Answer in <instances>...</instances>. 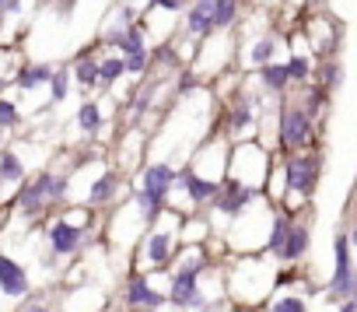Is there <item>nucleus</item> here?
Listing matches in <instances>:
<instances>
[{
    "label": "nucleus",
    "mask_w": 357,
    "mask_h": 312,
    "mask_svg": "<svg viewBox=\"0 0 357 312\" xmlns=\"http://www.w3.org/2000/svg\"><path fill=\"white\" fill-rule=\"evenodd\" d=\"M147 253H151V260H154V263H161V260L168 256V239H165V235H154Z\"/></svg>",
    "instance_id": "6ab92c4d"
},
{
    "label": "nucleus",
    "mask_w": 357,
    "mask_h": 312,
    "mask_svg": "<svg viewBox=\"0 0 357 312\" xmlns=\"http://www.w3.org/2000/svg\"><path fill=\"white\" fill-rule=\"evenodd\" d=\"M172 302L175 305H204V298L197 291V267H186V270L175 274V281H172Z\"/></svg>",
    "instance_id": "f257e3e1"
},
{
    "label": "nucleus",
    "mask_w": 357,
    "mask_h": 312,
    "mask_svg": "<svg viewBox=\"0 0 357 312\" xmlns=\"http://www.w3.org/2000/svg\"><path fill=\"white\" fill-rule=\"evenodd\" d=\"M22 312H43V309H39V305H29V309H22Z\"/></svg>",
    "instance_id": "2f4dec72"
},
{
    "label": "nucleus",
    "mask_w": 357,
    "mask_h": 312,
    "mask_svg": "<svg viewBox=\"0 0 357 312\" xmlns=\"http://www.w3.org/2000/svg\"><path fill=\"white\" fill-rule=\"evenodd\" d=\"M270 57H273V43H270V39L256 43V50H252V60H256V64H266Z\"/></svg>",
    "instance_id": "5701e85b"
},
{
    "label": "nucleus",
    "mask_w": 357,
    "mask_h": 312,
    "mask_svg": "<svg viewBox=\"0 0 357 312\" xmlns=\"http://www.w3.org/2000/svg\"><path fill=\"white\" fill-rule=\"evenodd\" d=\"M144 64H147V57H144V50H140V53H130V60H126L123 67H130V70H144Z\"/></svg>",
    "instance_id": "c85d7f7f"
},
{
    "label": "nucleus",
    "mask_w": 357,
    "mask_h": 312,
    "mask_svg": "<svg viewBox=\"0 0 357 312\" xmlns=\"http://www.w3.org/2000/svg\"><path fill=\"white\" fill-rule=\"evenodd\" d=\"M0 176H4V179H18V176H22V165H18L15 154H4V165H0Z\"/></svg>",
    "instance_id": "aec40b11"
},
{
    "label": "nucleus",
    "mask_w": 357,
    "mask_h": 312,
    "mask_svg": "<svg viewBox=\"0 0 357 312\" xmlns=\"http://www.w3.org/2000/svg\"><path fill=\"white\" fill-rule=\"evenodd\" d=\"M221 8V0H200V4L193 8V15H190V32H207L211 25H214V11Z\"/></svg>",
    "instance_id": "423d86ee"
},
{
    "label": "nucleus",
    "mask_w": 357,
    "mask_h": 312,
    "mask_svg": "<svg viewBox=\"0 0 357 312\" xmlns=\"http://www.w3.org/2000/svg\"><path fill=\"white\" fill-rule=\"evenodd\" d=\"M130 298H133L137 305H158V302H161V298H158V295H154V291L147 288V281H144L140 274H137V277L130 281Z\"/></svg>",
    "instance_id": "9b49d317"
},
{
    "label": "nucleus",
    "mask_w": 357,
    "mask_h": 312,
    "mask_svg": "<svg viewBox=\"0 0 357 312\" xmlns=\"http://www.w3.org/2000/svg\"><path fill=\"white\" fill-rule=\"evenodd\" d=\"M245 200H252V193L242 190V186H231V193H228V200H225V211H235V207H242Z\"/></svg>",
    "instance_id": "a211bd4d"
},
{
    "label": "nucleus",
    "mask_w": 357,
    "mask_h": 312,
    "mask_svg": "<svg viewBox=\"0 0 357 312\" xmlns=\"http://www.w3.org/2000/svg\"><path fill=\"white\" fill-rule=\"evenodd\" d=\"M263 81H266L270 88H284V81H287V67H266V70H263Z\"/></svg>",
    "instance_id": "dca6fc26"
},
{
    "label": "nucleus",
    "mask_w": 357,
    "mask_h": 312,
    "mask_svg": "<svg viewBox=\"0 0 357 312\" xmlns=\"http://www.w3.org/2000/svg\"><path fill=\"white\" fill-rule=\"evenodd\" d=\"M123 50H126V53H140V50H144L140 32H133V29H130V32H126V39H123Z\"/></svg>",
    "instance_id": "a878e982"
},
{
    "label": "nucleus",
    "mask_w": 357,
    "mask_h": 312,
    "mask_svg": "<svg viewBox=\"0 0 357 312\" xmlns=\"http://www.w3.org/2000/svg\"><path fill=\"white\" fill-rule=\"evenodd\" d=\"M77 123H81L84 130H98V109H95V105H81Z\"/></svg>",
    "instance_id": "f3484780"
},
{
    "label": "nucleus",
    "mask_w": 357,
    "mask_h": 312,
    "mask_svg": "<svg viewBox=\"0 0 357 312\" xmlns=\"http://www.w3.org/2000/svg\"><path fill=\"white\" fill-rule=\"evenodd\" d=\"M60 193H63V179L43 176L32 190H25V193H22V207H25V211H36V207L43 204V197H60Z\"/></svg>",
    "instance_id": "f03ea898"
},
{
    "label": "nucleus",
    "mask_w": 357,
    "mask_h": 312,
    "mask_svg": "<svg viewBox=\"0 0 357 312\" xmlns=\"http://www.w3.org/2000/svg\"><path fill=\"white\" fill-rule=\"evenodd\" d=\"M305 246H308V232L305 228H291L287 235H284V249H280V256H301L305 253Z\"/></svg>",
    "instance_id": "9d476101"
},
{
    "label": "nucleus",
    "mask_w": 357,
    "mask_h": 312,
    "mask_svg": "<svg viewBox=\"0 0 357 312\" xmlns=\"http://www.w3.org/2000/svg\"><path fill=\"white\" fill-rule=\"evenodd\" d=\"M305 137H308V116L305 112H287L284 116V140L287 144H305Z\"/></svg>",
    "instance_id": "6e6552de"
},
{
    "label": "nucleus",
    "mask_w": 357,
    "mask_h": 312,
    "mask_svg": "<svg viewBox=\"0 0 357 312\" xmlns=\"http://www.w3.org/2000/svg\"><path fill=\"white\" fill-rule=\"evenodd\" d=\"M186 193H190L193 200H211V197L218 193V186H214V183H204V179H197L193 172H186Z\"/></svg>",
    "instance_id": "f8f14e48"
},
{
    "label": "nucleus",
    "mask_w": 357,
    "mask_h": 312,
    "mask_svg": "<svg viewBox=\"0 0 357 312\" xmlns=\"http://www.w3.org/2000/svg\"><path fill=\"white\" fill-rule=\"evenodd\" d=\"M340 312H357V302H347V305H343Z\"/></svg>",
    "instance_id": "7c9ffc66"
},
{
    "label": "nucleus",
    "mask_w": 357,
    "mask_h": 312,
    "mask_svg": "<svg viewBox=\"0 0 357 312\" xmlns=\"http://www.w3.org/2000/svg\"><path fill=\"white\" fill-rule=\"evenodd\" d=\"M15 119H18L15 105H11V102H0V126H11Z\"/></svg>",
    "instance_id": "bb28decb"
},
{
    "label": "nucleus",
    "mask_w": 357,
    "mask_h": 312,
    "mask_svg": "<svg viewBox=\"0 0 357 312\" xmlns=\"http://www.w3.org/2000/svg\"><path fill=\"white\" fill-rule=\"evenodd\" d=\"M77 239H81V232L74 228V225H53V232H50V242H53V249L56 253H70L74 246H77Z\"/></svg>",
    "instance_id": "1a4fd4ad"
},
{
    "label": "nucleus",
    "mask_w": 357,
    "mask_h": 312,
    "mask_svg": "<svg viewBox=\"0 0 357 312\" xmlns=\"http://www.w3.org/2000/svg\"><path fill=\"white\" fill-rule=\"evenodd\" d=\"M77 81H81V84H95V81H98V64L81 60V64H77Z\"/></svg>",
    "instance_id": "2eb2a0df"
},
{
    "label": "nucleus",
    "mask_w": 357,
    "mask_h": 312,
    "mask_svg": "<svg viewBox=\"0 0 357 312\" xmlns=\"http://www.w3.org/2000/svg\"><path fill=\"white\" fill-rule=\"evenodd\" d=\"M312 176H315V162H312V158H294V162H287V186H291V190L308 193Z\"/></svg>",
    "instance_id": "39448f33"
},
{
    "label": "nucleus",
    "mask_w": 357,
    "mask_h": 312,
    "mask_svg": "<svg viewBox=\"0 0 357 312\" xmlns=\"http://www.w3.org/2000/svg\"><path fill=\"white\" fill-rule=\"evenodd\" d=\"M273 312H305V302L301 298H284L273 305Z\"/></svg>",
    "instance_id": "393cba45"
},
{
    "label": "nucleus",
    "mask_w": 357,
    "mask_h": 312,
    "mask_svg": "<svg viewBox=\"0 0 357 312\" xmlns=\"http://www.w3.org/2000/svg\"><path fill=\"white\" fill-rule=\"evenodd\" d=\"M112 193V176H102L98 183H95V190H91V200H105Z\"/></svg>",
    "instance_id": "b1692460"
},
{
    "label": "nucleus",
    "mask_w": 357,
    "mask_h": 312,
    "mask_svg": "<svg viewBox=\"0 0 357 312\" xmlns=\"http://www.w3.org/2000/svg\"><path fill=\"white\" fill-rule=\"evenodd\" d=\"M119 74H123V60H109V64L98 67V81H102V84H112Z\"/></svg>",
    "instance_id": "4468645a"
},
{
    "label": "nucleus",
    "mask_w": 357,
    "mask_h": 312,
    "mask_svg": "<svg viewBox=\"0 0 357 312\" xmlns=\"http://www.w3.org/2000/svg\"><path fill=\"white\" fill-rule=\"evenodd\" d=\"M333 291L347 295L354 291V277H350V256H347V239H336V274H333Z\"/></svg>",
    "instance_id": "7ed1b4c3"
},
{
    "label": "nucleus",
    "mask_w": 357,
    "mask_h": 312,
    "mask_svg": "<svg viewBox=\"0 0 357 312\" xmlns=\"http://www.w3.org/2000/svg\"><path fill=\"white\" fill-rule=\"evenodd\" d=\"M231 15H235V4H231V0H221V8L214 11V25H228Z\"/></svg>",
    "instance_id": "4be33fe9"
},
{
    "label": "nucleus",
    "mask_w": 357,
    "mask_h": 312,
    "mask_svg": "<svg viewBox=\"0 0 357 312\" xmlns=\"http://www.w3.org/2000/svg\"><path fill=\"white\" fill-rule=\"evenodd\" d=\"M354 246H357V232H354Z\"/></svg>",
    "instance_id": "473e14b6"
},
{
    "label": "nucleus",
    "mask_w": 357,
    "mask_h": 312,
    "mask_svg": "<svg viewBox=\"0 0 357 312\" xmlns=\"http://www.w3.org/2000/svg\"><path fill=\"white\" fill-rule=\"evenodd\" d=\"M284 235H287V221L280 218V221L273 225V239H270V249H273V253H280V249H284Z\"/></svg>",
    "instance_id": "412c9836"
},
{
    "label": "nucleus",
    "mask_w": 357,
    "mask_h": 312,
    "mask_svg": "<svg viewBox=\"0 0 357 312\" xmlns=\"http://www.w3.org/2000/svg\"><path fill=\"white\" fill-rule=\"evenodd\" d=\"M46 77H53L46 67H32V70H22V77H18V88H25V91H32L36 84H43Z\"/></svg>",
    "instance_id": "ddd939ff"
},
{
    "label": "nucleus",
    "mask_w": 357,
    "mask_h": 312,
    "mask_svg": "<svg viewBox=\"0 0 357 312\" xmlns=\"http://www.w3.org/2000/svg\"><path fill=\"white\" fill-rule=\"evenodd\" d=\"M168 186H172V169H168V165H154V169H147V179H144V190H147L151 197H158V200H165V193H168Z\"/></svg>",
    "instance_id": "0eeeda50"
},
{
    "label": "nucleus",
    "mask_w": 357,
    "mask_h": 312,
    "mask_svg": "<svg viewBox=\"0 0 357 312\" xmlns=\"http://www.w3.org/2000/svg\"><path fill=\"white\" fill-rule=\"evenodd\" d=\"M63 74H53V98H63Z\"/></svg>",
    "instance_id": "c756f323"
},
{
    "label": "nucleus",
    "mask_w": 357,
    "mask_h": 312,
    "mask_svg": "<svg viewBox=\"0 0 357 312\" xmlns=\"http://www.w3.org/2000/svg\"><path fill=\"white\" fill-rule=\"evenodd\" d=\"M0 288H4L8 295H25L29 291V281H25L22 267L8 256H0Z\"/></svg>",
    "instance_id": "20e7f679"
},
{
    "label": "nucleus",
    "mask_w": 357,
    "mask_h": 312,
    "mask_svg": "<svg viewBox=\"0 0 357 312\" xmlns=\"http://www.w3.org/2000/svg\"><path fill=\"white\" fill-rule=\"evenodd\" d=\"M308 74V64L301 60V57H294L291 64H287V77H305Z\"/></svg>",
    "instance_id": "cd10ccee"
}]
</instances>
